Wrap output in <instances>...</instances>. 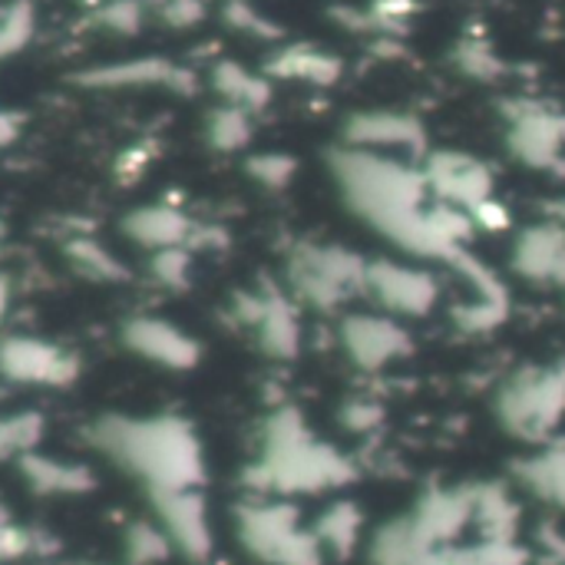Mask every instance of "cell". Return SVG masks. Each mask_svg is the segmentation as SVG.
Returning a JSON list of instances; mask_svg holds the SVG:
<instances>
[{
  "mask_svg": "<svg viewBox=\"0 0 565 565\" xmlns=\"http://www.w3.org/2000/svg\"><path fill=\"white\" fill-rule=\"evenodd\" d=\"M96 440L166 493H185V487L202 477L199 440L179 417H106L96 424Z\"/></svg>",
  "mask_w": 565,
  "mask_h": 565,
  "instance_id": "obj_1",
  "label": "cell"
},
{
  "mask_svg": "<svg viewBox=\"0 0 565 565\" xmlns=\"http://www.w3.org/2000/svg\"><path fill=\"white\" fill-rule=\"evenodd\" d=\"M262 473L291 490H318L341 483L348 477V463L331 447L318 444L295 411H281L268 420Z\"/></svg>",
  "mask_w": 565,
  "mask_h": 565,
  "instance_id": "obj_2",
  "label": "cell"
},
{
  "mask_svg": "<svg viewBox=\"0 0 565 565\" xmlns=\"http://www.w3.org/2000/svg\"><path fill=\"white\" fill-rule=\"evenodd\" d=\"M497 411L510 434L530 444H546L565 414V367L546 364L516 371L503 384Z\"/></svg>",
  "mask_w": 565,
  "mask_h": 565,
  "instance_id": "obj_3",
  "label": "cell"
},
{
  "mask_svg": "<svg viewBox=\"0 0 565 565\" xmlns=\"http://www.w3.org/2000/svg\"><path fill=\"white\" fill-rule=\"evenodd\" d=\"M367 262L338 245H301L288 258V278L301 301L315 308H338L364 291Z\"/></svg>",
  "mask_w": 565,
  "mask_h": 565,
  "instance_id": "obj_4",
  "label": "cell"
},
{
  "mask_svg": "<svg viewBox=\"0 0 565 565\" xmlns=\"http://www.w3.org/2000/svg\"><path fill=\"white\" fill-rule=\"evenodd\" d=\"M364 291L391 318H397V315L401 318H420L440 298V285H437L434 275H427L420 265L394 262V258H387V262H367Z\"/></svg>",
  "mask_w": 565,
  "mask_h": 565,
  "instance_id": "obj_5",
  "label": "cell"
},
{
  "mask_svg": "<svg viewBox=\"0 0 565 565\" xmlns=\"http://www.w3.org/2000/svg\"><path fill=\"white\" fill-rule=\"evenodd\" d=\"M424 179L427 189L437 195V202L460 209L470 218L487 202H493V172L467 152H454V149L430 152L424 166Z\"/></svg>",
  "mask_w": 565,
  "mask_h": 565,
  "instance_id": "obj_6",
  "label": "cell"
},
{
  "mask_svg": "<svg viewBox=\"0 0 565 565\" xmlns=\"http://www.w3.org/2000/svg\"><path fill=\"white\" fill-rule=\"evenodd\" d=\"M341 344L358 367L381 371L411 351L404 328L391 315H351L341 324Z\"/></svg>",
  "mask_w": 565,
  "mask_h": 565,
  "instance_id": "obj_7",
  "label": "cell"
},
{
  "mask_svg": "<svg viewBox=\"0 0 565 565\" xmlns=\"http://www.w3.org/2000/svg\"><path fill=\"white\" fill-rule=\"evenodd\" d=\"M0 374L17 384L63 387L76 377V361L36 338H7L0 344Z\"/></svg>",
  "mask_w": 565,
  "mask_h": 565,
  "instance_id": "obj_8",
  "label": "cell"
},
{
  "mask_svg": "<svg viewBox=\"0 0 565 565\" xmlns=\"http://www.w3.org/2000/svg\"><path fill=\"white\" fill-rule=\"evenodd\" d=\"M348 146L367 152H420L424 149V126L407 113H361L348 122Z\"/></svg>",
  "mask_w": 565,
  "mask_h": 565,
  "instance_id": "obj_9",
  "label": "cell"
},
{
  "mask_svg": "<svg viewBox=\"0 0 565 565\" xmlns=\"http://www.w3.org/2000/svg\"><path fill=\"white\" fill-rule=\"evenodd\" d=\"M126 344L136 354H142L146 361L162 364V367H175V371L195 367V361H199V344L185 331H179L175 324L159 321V318L129 321L126 324Z\"/></svg>",
  "mask_w": 565,
  "mask_h": 565,
  "instance_id": "obj_10",
  "label": "cell"
},
{
  "mask_svg": "<svg viewBox=\"0 0 565 565\" xmlns=\"http://www.w3.org/2000/svg\"><path fill=\"white\" fill-rule=\"evenodd\" d=\"M565 142V119L533 106V109H516L513 126H510V149L526 162V166H553L559 159Z\"/></svg>",
  "mask_w": 565,
  "mask_h": 565,
  "instance_id": "obj_11",
  "label": "cell"
},
{
  "mask_svg": "<svg viewBox=\"0 0 565 565\" xmlns=\"http://www.w3.org/2000/svg\"><path fill=\"white\" fill-rule=\"evenodd\" d=\"M377 563L381 565H483L477 556H460L450 553L440 540L427 536L414 520H404L391 526L377 540Z\"/></svg>",
  "mask_w": 565,
  "mask_h": 565,
  "instance_id": "obj_12",
  "label": "cell"
},
{
  "mask_svg": "<svg viewBox=\"0 0 565 565\" xmlns=\"http://www.w3.org/2000/svg\"><path fill=\"white\" fill-rule=\"evenodd\" d=\"M242 318L248 324H255L258 341L268 354L275 358H291L298 351L301 341V328H298V315L295 308L281 298V295H262L255 301H248V308H242Z\"/></svg>",
  "mask_w": 565,
  "mask_h": 565,
  "instance_id": "obj_13",
  "label": "cell"
},
{
  "mask_svg": "<svg viewBox=\"0 0 565 565\" xmlns=\"http://www.w3.org/2000/svg\"><path fill=\"white\" fill-rule=\"evenodd\" d=\"M126 232L146 245V248H156V252H166V248H179L189 235H192V225L182 212L175 209H166V205H149V209H139L126 218Z\"/></svg>",
  "mask_w": 565,
  "mask_h": 565,
  "instance_id": "obj_14",
  "label": "cell"
},
{
  "mask_svg": "<svg viewBox=\"0 0 565 565\" xmlns=\"http://www.w3.org/2000/svg\"><path fill=\"white\" fill-rule=\"evenodd\" d=\"M520 483L533 497L565 510V447H543L540 454H533L520 467Z\"/></svg>",
  "mask_w": 565,
  "mask_h": 565,
  "instance_id": "obj_15",
  "label": "cell"
},
{
  "mask_svg": "<svg viewBox=\"0 0 565 565\" xmlns=\"http://www.w3.org/2000/svg\"><path fill=\"white\" fill-rule=\"evenodd\" d=\"M271 70L278 76H295V79H308V83H334L341 76V63L328 53H318L311 46H291L285 50Z\"/></svg>",
  "mask_w": 565,
  "mask_h": 565,
  "instance_id": "obj_16",
  "label": "cell"
},
{
  "mask_svg": "<svg viewBox=\"0 0 565 565\" xmlns=\"http://www.w3.org/2000/svg\"><path fill=\"white\" fill-rule=\"evenodd\" d=\"M215 83L232 99V106H238V109H255V106L268 103V83L245 73L235 63H222L218 73H215Z\"/></svg>",
  "mask_w": 565,
  "mask_h": 565,
  "instance_id": "obj_17",
  "label": "cell"
},
{
  "mask_svg": "<svg viewBox=\"0 0 565 565\" xmlns=\"http://www.w3.org/2000/svg\"><path fill=\"white\" fill-rule=\"evenodd\" d=\"M248 132H252L248 129V116L238 106H228V109L215 113L212 116V126H209V136H212V142L218 149H238V146H245L248 142Z\"/></svg>",
  "mask_w": 565,
  "mask_h": 565,
  "instance_id": "obj_18",
  "label": "cell"
},
{
  "mask_svg": "<svg viewBox=\"0 0 565 565\" xmlns=\"http://www.w3.org/2000/svg\"><path fill=\"white\" fill-rule=\"evenodd\" d=\"M40 417L36 414H13L0 417V457H10L17 450H26L40 437Z\"/></svg>",
  "mask_w": 565,
  "mask_h": 565,
  "instance_id": "obj_19",
  "label": "cell"
},
{
  "mask_svg": "<svg viewBox=\"0 0 565 565\" xmlns=\"http://www.w3.org/2000/svg\"><path fill=\"white\" fill-rule=\"evenodd\" d=\"M457 63H460V70H463L467 76H473V79H497V76L503 73L500 56H497L487 43H480V40H467V43H460V50H457Z\"/></svg>",
  "mask_w": 565,
  "mask_h": 565,
  "instance_id": "obj_20",
  "label": "cell"
},
{
  "mask_svg": "<svg viewBox=\"0 0 565 565\" xmlns=\"http://www.w3.org/2000/svg\"><path fill=\"white\" fill-rule=\"evenodd\" d=\"M70 252H73V262L79 265V271H86L89 278H99V281H116V278H122V265H119L109 252H103L99 245H93V242H76Z\"/></svg>",
  "mask_w": 565,
  "mask_h": 565,
  "instance_id": "obj_21",
  "label": "cell"
},
{
  "mask_svg": "<svg viewBox=\"0 0 565 565\" xmlns=\"http://www.w3.org/2000/svg\"><path fill=\"white\" fill-rule=\"evenodd\" d=\"M175 70L169 63H156V60H146V63H136V66H113V70H103L96 73L93 79L99 83H166L172 79Z\"/></svg>",
  "mask_w": 565,
  "mask_h": 565,
  "instance_id": "obj_22",
  "label": "cell"
},
{
  "mask_svg": "<svg viewBox=\"0 0 565 565\" xmlns=\"http://www.w3.org/2000/svg\"><path fill=\"white\" fill-rule=\"evenodd\" d=\"M248 169L265 185H285L291 179V172H295V159H288V156H258V159L248 162Z\"/></svg>",
  "mask_w": 565,
  "mask_h": 565,
  "instance_id": "obj_23",
  "label": "cell"
},
{
  "mask_svg": "<svg viewBox=\"0 0 565 565\" xmlns=\"http://www.w3.org/2000/svg\"><path fill=\"white\" fill-rule=\"evenodd\" d=\"M185 268H189L185 252H179V248L156 252V275H159V281H166V285H179V281L185 278Z\"/></svg>",
  "mask_w": 565,
  "mask_h": 565,
  "instance_id": "obj_24",
  "label": "cell"
},
{
  "mask_svg": "<svg viewBox=\"0 0 565 565\" xmlns=\"http://www.w3.org/2000/svg\"><path fill=\"white\" fill-rule=\"evenodd\" d=\"M199 13H202L199 0H172V3H169V17H172L175 23H189V20H195Z\"/></svg>",
  "mask_w": 565,
  "mask_h": 565,
  "instance_id": "obj_25",
  "label": "cell"
},
{
  "mask_svg": "<svg viewBox=\"0 0 565 565\" xmlns=\"http://www.w3.org/2000/svg\"><path fill=\"white\" fill-rule=\"evenodd\" d=\"M10 136H13V122H10V119H7V116L0 113V146H3V142H7Z\"/></svg>",
  "mask_w": 565,
  "mask_h": 565,
  "instance_id": "obj_26",
  "label": "cell"
},
{
  "mask_svg": "<svg viewBox=\"0 0 565 565\" xmlns=\"http://www.w3.org/2000/svg\"><path fill=\"white\" fill-rule=\"evenodd\" d=\"M3 305H7V288H3V281H0V315H3Z\"/></svg>",
  "mask_w": 565,
  "mask_h": 565,
  "instance_id": "obj_27",
  "label": "cell"
}]
</instances>
